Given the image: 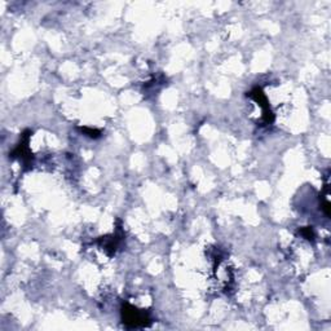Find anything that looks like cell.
<instances>
[{"label": "cell", "mask_w": 331, "mask_h": 331, "mask_svg": "<svg viewBox=\"0 0 331 331\" xmlns=\"http://www.w3.org/2000/svg\"><path fill=\"white\" fill-rule=\"evenodd\" d=\"M123 320L124 322L128 323L131 326H144L147 325V316L143 315V313H138L136 309L130 308V311H126L123 309Z\"/></svg>", "instance_id": "6da1fadb"}]
</instances>
